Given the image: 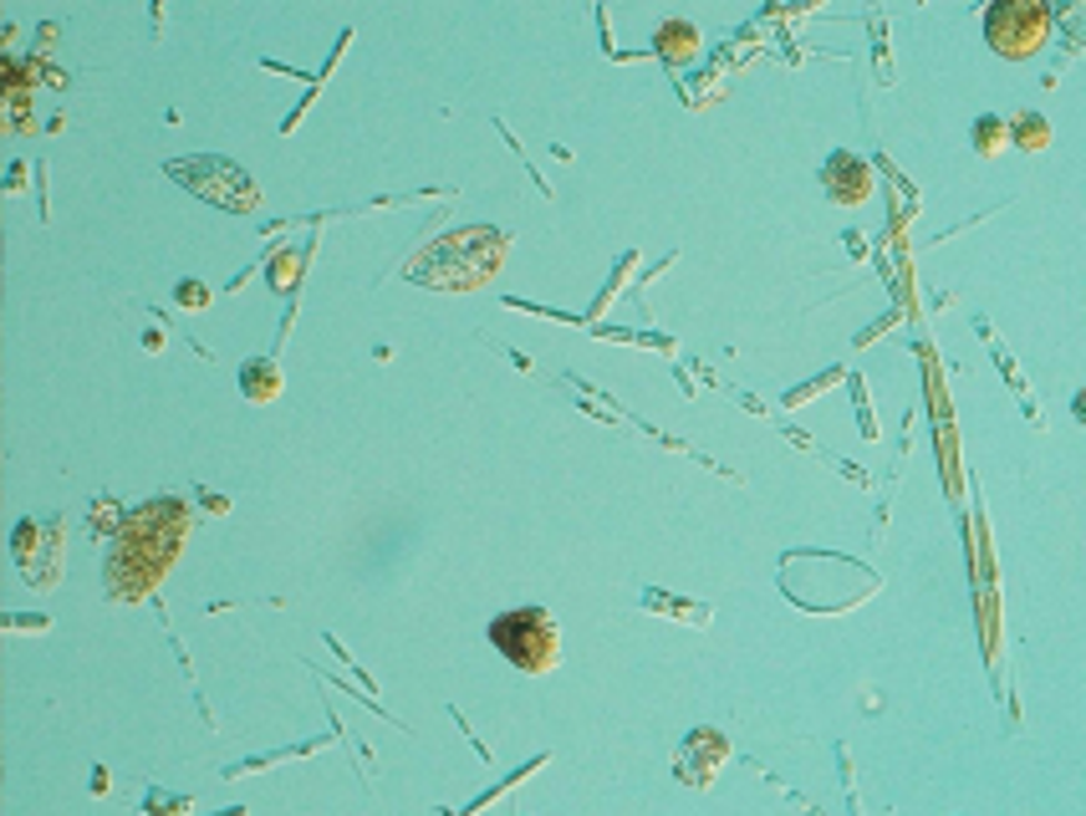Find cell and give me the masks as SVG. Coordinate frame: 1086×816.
Returning <instances> with one entry per match:
<instances>
[{"label": "cell", "mask_w": 1086, "mask_h": 816, "mask_svg": "<svg viewBox=\"0 0 1086 816\" xmlns=\"http://www.w3.org/2000/svg\"><path fill=\"white\" fill-rule=\"evenodd\" d=\"M969 144H975L985 158H995L1005 144H1010V128H1005V118H995V113H985V118H979L975 128H969Z\"/></svg>", "instance_id": "7"}, {"label": "cell", "mask_w": 1086, "mask_h": 816, "mask_svg": "<svg viewBox=\"0 0 1086 816\" xmlns=\"http://www.w3.org/2000/svg\"><path fill=\"white\" fill-rule=\"evenodd\" d=\"M205 164V174H184V168H174L189 190H199V194H215L225 210H251L255 204V184L245 179L241 168L229 164V158H199Z\"/></svg>", "instance_id": "3"}, {"label": "cell", "mask_w": 1086, "mask_h": 816, "mask_svg": "<svg viewBox=\"0 0 1086 816\" xmlns=\"http://www.w3.org/2000/svg\"><path fill=\"white\" fill-rule=\"evenodd\" d=\"M985 37H990V47L1000 51V57L1020 61V57H1030V51L1046 41V11L1030 6V0H1005V6H990V16H985Z\"/></svg>", "instance_id": "2"}, {"label": "cell", "mask_w": 1086, "mask_h": 816, "mask_svg": "<svg viewBox=\"0 0 1086 816\" xmlns=\"http://www.w3.org/2000/svg\"><path fill=\"white\" fill-rule=\"evenodd\" d=\"M821 190H826L832 204H862L872 190V168L858 154H832L826 168H821Z\"/></svg>", "instance_id": "4"}, {"label": "cell", "mask_w": 1086, "mask_h": 816, "mask_svg": "<svg viewBox=\"0 0 1086 816\" xmlns=\"http://www.w3.org/2000/svg\"><path fill=\"white\" fill-rule=\"evenodd\" d=\"M174 297H179V307H205L209 286H199V281H179V291H174Z\"/></svg>", "instance_id": "9"}, {"label": "cell", "mask_w": 1086, "mask_h": 816, "mask_svg": "<svg viewBox=\"0 0 1086 816\" xmlns=\"http://www.w3.org/2000/svg\"><path fill=\"white\" fill-rule=\"evenodd\" d=\"M1005 128H1010V138H1015L1020 148H1030V154H1040V148L1050 144V123L1040 118V113H1020V118L1005 123Z\"/></svg>", "instance_id": "8"}, {"label": "cell", "mask_w": 1086, "mask_h": 816, "mask_svg": "<svg viewBox=\"0 0 1086 816\" xmlns=\"http://www.w3.org/2000/svg\"><path fill=\"white\" fill-rule=\"evenodd\" d=\"M653 47L664 51L668 61H684V57L699 51V31H694L688 21H664V26H658V37H653Z\"/></svg>", "instance_id": "6"}, {"label": "cell", "mask_w": 1086, "mask_h": 816, "mask_svg": "<svg viewBox=\"0 0 1086 816\" xmlns=\"http://www.w3.org/2000/svg\"><path fill=\"white\" fill-rule=\"evenodd\" d=\"M490 643L516 663L520 673H551L556 659H561V638H556V623L546 608H516L500 612L490 623Z\"/></svg>", "instance_id": "1"}, {"label": "cell", "mask_w": 1086, "mask_h": 816, "mask_svg": "<svg viewBox=\"0 0 1086 816\" xmlns=\"http://www.w3.org/2000/svg\"><path fill=\"white\" fill-rule=\"evenodd\" d=\"M241 394L251 398V404H271V398L281 394V368L271 358H255L241 368Z\"/></svg>", "instance_id": "5"}]
</instances>
